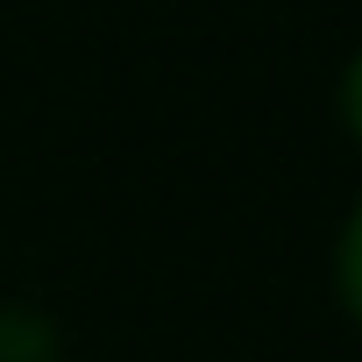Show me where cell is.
Returning <instances> with one entry per match:
<instances>
[{
	"mask_svg": "<svg viewBox=\"0 0 362 362\" xmlns=\"http://www.w3.org/2000/svg\"><path fill=\"white\" fill-rule=\"evenodd\" d=\"M0 362H64L57 320L22 298H0Z\"/></svg>",
	"mask_w": 362,
	"mask_h": 362,
	"instance_id": "6da1fadb",
	"label": "cell"
},
{
	"mask_svg": "<svg viewBox=\"0 0 362 362\" xmlns=\"http://www.w3.org/2000/svg\"><path fill=\"white\" fill-rule=\"evenodd\" d=\"M334 298L362 327V199H355V214L341 221V242H334Z\"/></svg>",
	"mask_w": 362,
	"mask_h": 362,
	"instance_id": "7a4b0ae2",
	"label": "cell"
},
{
	"mask_svg": "<svg viewBox=\"0 0 362 362\" xmlns=\"http://www.w3.org/2000/svg\"><path fill=\"white\" fill-rule=\"evenodd\" d=\"M341 128H348V142L362 149V50L341 64Z\"/></svg>",
	"mask_w": 362,
	"mask_h": 362,
	"instance_id": "3957f363",
	"label": "cell"
}]
</instances>
